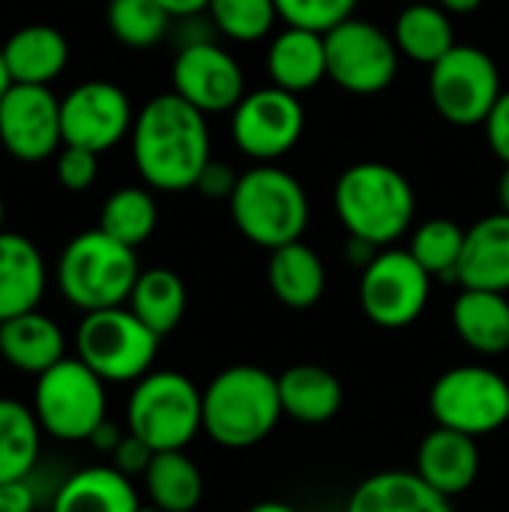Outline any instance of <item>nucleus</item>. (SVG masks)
Here are the masks:
<instances>
[{"label":"nucleus","mask_w":509,"mask_h":512,"mask_svg":"<svg viewBox=\"0 0 509 512\" xmlns=\"http://www.w3.org/2000/svg\"><path fill=\"white\" fill-rule=\"evenodd\" d=\"M126 429L156 453L186 450L204 429L201 390L183 372H147L126 402Z\"/></svg>","instance_id":"0eeeda50"},{"label":"nucleus","mask_w":509,"mask_h":512,"mask_svg":"<svg viewBox=\"0 0 509 512\" xmlns=\"http://www.w3.org/2000/svg\"><path fill=\"white\" fill-rule=\"evenodd\" d=\"M132 123V102L111 81H81L60 99V129L69 147L105 153L132 132Z\"/></svg>","instance_id":"4468645a"},{"label":"nucleus","mask_w":509,"mask_h":512,"mask_svg":"<svg viewBox=\"0 0 509 512\" xmlns=\"http://www.w3.org/2000/svg\"><path fill=\"white\" fill-rule=\"evenodd\" d=\"M3 219H6V207H3V198H0V231H3Z\"/></svg>","instance_id":"09e8293b"},{"label":"nucleus","mask_w":509,"mask_h":512,"mask_svg":"<svg viewBox=\"0 0 509 512\" xmlns=\"http://www.w3.org/2000/svg\"><path fill=\"white\" fill-rule=\"evenodd\" d=\"M33 414L57 441H90L108 420L105 381L78 357H63L48 372L36 375Z\"/></svg>","instance_id":"6e6552de"},{"label":"nucleus","mask_w":509,"mask_h":512,"mask_svg":"<svg viewBox=\"0 0 509 512\" xmlns=\"http://www.w3.org/2000/svg\"><path fill=\"white\" fill-rule=\"evenodd\" d=\"M345 512H453V504L417 471H381L351 492Z\"/></svg>","instance_id":"5701e85b"},{"label":"nucleus","mask_w":509,"mask_h":512,"mask_svg":"<svg viewBox=\"0 0 509 512\" xmlns=\"http://www.w3.org/2000/svg\"><path fill=\"white\" fill-rule=\"evenodd\" d=\"M486 138H489V147L492 153L509 165V90H504L495 102V108L489 111L486 117Z\"/></svg>","instance_id":"ea45409f"},{"label":"nucleus","mask_w":509,"mask_h":512,"mask_svg":"<svg viewBox=\"0 0 509 512\" xmlns=\"http://www.w3.org/2000/svg\"><path fill=\"white\" fill-rule=\"evenodd\" d=\"M159 336L129 309L84 312L75 330V357L84 360L105 384H135L153 372Z\"/></svg>","instance_id":"423d86ee"},{"label":"nucleus","mask_w":509,"mask_h":512,"mask_svg":"<svg viewBox=\"0 0 509 512\" xmlns=\"http://www.w3.org/2000/svg\"><path fill=\"white\" fill-rule=\"evenodd\" d=\"M237 180L240 174H234V168L228 162H219V159H210L207 168L201 171L195 189L210 198V201H231L234 189H237Z\"/></svg>","instance_id":"58836bf2"},{"label":"nucleus","mask_w":509,"mask_h":512,"mask_svg":"<svg viewBox=\"0 0 509 512\" xmlns=\"http://www.w3.org/2000/svg\"><path fill=\"white\" fill-rule=\"evenodd\" d=\"M441 9H447L450 15H471L483 6V0H435Z\"/></svg>","instance_id":"c03bdc74"},{"label":"nucleus","mask_w":509,"mask_h":512,"mask_svg":"<svg viewBox=\"0 0 509 512\" xmlns=\"http://www.w3.org/2000/svg\"><path fill=\"white\" fill-rule=\"evenodd\" d=\"M144 486L150 504L162 512H192L204 498V477L183 450L156 453L144 474Z\"/></svg>","instance_id":"c756f323"},{"label":"nucleus","mask_w":509,"mask_h":512,"mask_svg":"<svg viewBox=\"0 0 509 512\" xmlns=\"http://www.w3.org/2000/svg\"><path fill=\"white\" fill-rule=\"evenodd\" d=\"M171 18H192L210 9V0H156Z\"/></svg>","instance_id":"79ce46f5"},{"label":"nucleus","mask_w":509,"mask_h":512,"mask_svg":"<svg viewBox=\"0 0 509 512\" xmlns=\"http://www.w3.org/2000/svg\"><path fill=\"white\" fill-rule=\"evenodd\" d=\"M465 237H468V228H462L459 222H453L447 216H435L411 234L408 252L420 261V267L432 279L435 276L456 279L462 252H465Z\"/></svg>","instance_id":"473e14b6"},{"label":"nucleus","mask_w":509,"mask_h":512,"mask_svg":"<svg viewBox=\"0 0 509 512\" xmlns=\"http://www.w3.org/2000/svg\"><path fill=\"white\" fill-rule=\"evenodd\" d=\"M36 507H39V489L33 483V474L0 483V512H36Z\"/></svg>","instance_id":"a19ab883"},{"label":"nucleus","mask_w":509,"mask_h":512,"mask_svg":"<svg viewBox=\"0 0 509 512\" xmlns=\"http://www.w3.org/2000/svg\"><path fill=\"white\" fill-rule=\"evenodd\" d=\"M105 21L120 45L144 51L168 36L174 18L156 0H108Z\"/></svg>","instance_id":"72a5a7b5"},{"label":"nucleus","mask_w":509,"mask_h":512,"mask_svg":"<svg viewBox=\"0 0 509 512\" xmlns=\"http://www.w3.org/2000/svg\"><path fill=\"white\" fill-rule=\"evenodd\" d=\"M126 306L162 339L174 333L186 315V285L168 267L141 270Z\"/></svg>","instance_id":"c85d7f7f"},{"label":"nucleus","mask_w":509,"mask_h":512,"mask_svg":"<svg viewBox=\"0 0 509 512\" xmlns=\"http://www.w3.org/2000/svg\"><path fill=\"white\" fill-rule=\"evenodd\" d=\"M207 114L189 105L183 96H153L132 123V162L141 180L156 192L195 189L210 156Z\"/></svg>","instance_id":"f257e3e1"},{"label":"nucleus","mask_w":509,"mask_h":512,"mask_svg":"<svg viewBox=\"0 0 509 512\" xmlns=\"http://www.w3.org/2000/svg\"><path fill=\"white\" fill-rule=\"evenodd\" d=\"M267 282L276 300L288 309H312L327 288V270L321 255L303 240L285 243L270 252Z\"/></svg>","instance_id":"bb28decb"},{"label":"nucleus","mask_w":509,"mask_h":512,"mask_svg":"<svg viewBox=\"0 0 509 512\" xmlns=\"http://www.w3.org/2000/svg\"><path fill=\"white\" fill-rule=\"evenodd\" d=\"M0 147L18 162H45L63 147L60 99L48 84H9L0 99Z\"/></svg>","instance_id":"2eb2a0df"},{"label":"nucleus","mask_w":509,"mask_h":512,"mask_svg":"<svg viewBox=\"0 0 509 512\" xmlns=\"http://www.w3.org/2000/svg\"><path fill=\"white\" fill-rule=\"evenodd\" d=\"M417 474L438 489L441 495H447L450 501L456 495H465L477 477H480V447L477 438L447 429V426H435L417 450Z\"/></svg>","instance_id":"f3484780"},{"label":"nucleus","mask_w":509,"mask_h":512,"mask_svg":"<svg viewBox=\"0 0 509 512\" xmlns=\"http://www.w3.org/2000/svg\"><path fill=\"white\" fill-rule=\"evenodd\" d=\"M138 512H162V510H156V507L150 504V507H138Z\"/></svg>","instance_id":"8fccbe9b"},{"label":"nucleus","mask_w":509,"mask_h":512,"mask_svg":"<svg viewBox=\"0 0 509 512\" xmlns=\"http://www.w3.org/2000/svg\"><path fill=\"white\" fill-rule=\"evenodd\" d=\"M393 42H396L399 54L411 57L414 63H426V66H435L447 51H453L459 45L450 12L441 9L435 0L405 3V9L396 18V27H393Z\"/></svg>","instance_id":"cd10ccee"},{"label":"nucleus","mask_w":509,"mask_h":512,"mask_svg":"<svg viewBox=\"0 0 509 512\" xmlns=\"http://www.w3.org/2000/svg\"><path fill=\"white\" fill-rule=\"evenodd\" d=\"M429 411L438 426L492 435L509 423V381L489 366H453L432 384Z\"/></svg>","instance_id":"9d476101"},{"label":"nucleus","mask_w":509,"mask_h":512,"mask_svg":"<svg viewBox=\"0 0 509 512\" xmlns=\"http://www.w3.org/2000/svg\"><path fill=\"white\" fill-rule=\"evenodd\" d=\"M42 426L33 408L0 396V483L30 477L39 468Z\"/></svg>","instance_id":"7c9ffc66"},{"label":"nucleus","mask_w":509,"mask_h":512,"mask_svg":"<svg viewBox=\"0 0 509 512\" xmlns=\"http://www.w3.org/2000/svg\"><path fill=\"white\" fill-rule=\"evenodd\" d=\"M48 288V267L39 246L12 231H0V321L39 309Z\"/></svg>","instance_id":"a211bd4d"},{"label":"nucleus","mask_w":509,"mask_h":512,"mask_svg":"<svg viewBox=\"0 0 509 512\" xmlns=\"http://www.w3.org/2000/svg\"><path fill=\"white\" fill-rule=\"evenodd\" d=\"M207 15L210 24L234 42H258L279 21L276 0H210Z\"/></svg>","instance_id":"f704fd0d"},{"label":"nucleus","mask_w":509,"mask_h":512,"mask_svg":"<svg viewBox=\"0 0 509 512\" xmlns=\"http://www.w3.org/2000/svg\"><path fill=\"white\" fill-rule=\"evenodd\" d=\"M333 207L351 237L387 249L411 228L417 195L399 168L387 162H357L339 174Z\"/></svg>","instance_id":"f03ea898"},{"label":"nucleus","mask_w":509,"mask_h":512,"mask_svg":"<svg viewBox=\"0 0 509 512\" xmlns=\"http://www.w3.org/2000/svg\"><path fill=\"white\" fill-rule=\"evenodd\" d=\"M282 414L279 381L261 366H228L201 390L204 432L225 450L261 444Z\"/></svg>","instance_id":"7ed1b4c3"},{"label":"nucleus","mask_w":509,"mask_h":512,"mask_svg":"<svg viewBox=\"0 0 509 512\" xmlns=\"http://www.w3.org/2000/svg\"><path fill=\"white\" fill-rule=\"evenodd\" d=\"M9 84H12V78H9V69H6V60H3V48H0V99L9 90Z\"/></svg>","instance_id":"de8ad7c7"},{"label":"nucleus","mask_w":509,"mask_h":512,"mask_svg":"<svg viewBox=\"0 0 509 512\" xmlns=\"http://www.w3.org/2000/svg\"><path fill=\"white\" fill-rule=\"evenodd\" d=\"M54 174L57 183L69 192H84L96 183L99 174V153L84 150V147H69L63 144L57 150V162H54Z\"/></svg>","instance_id":"e433bc0d"},{"label":"nucleus","mask_w":509,"mask_h":512,"mask_svg":"<svg viewBox=\"0 0 509 512\" xmlns=\"http://www.w3.org/2000/svg\"><path fill=\"white\" fill-rule=\"evenodd\" d=\"M498 204H501V213L509 216V165H504L501 180H498Z\"/></svg>","instance_id":"a18cd8bd"},{"label":"nucleus","mask_w":509,"mask_h":512,"mask_svg":"<svg viewBox=\"0 0 509 512\" xmlns=\"http://www.w3.org/2000/svg\"><path fill=\"white\" fill-rule=\"evenodd\" d=\"M432 294V276L408 249H381L360 276V306L384 330L411 327Z\"/></svg>","instance_id":"f8f14e48"},{"label":"nucleus","mask_w":509,"mask_h":512,"mask_svg":"<svg viewBox=\"0 0 509 512\" xmlns=\"http://www.w3.org/2000/svg\"><path fill=\"white\" fill-rule=\"evenodd\" d=\"M123 435H126V432H120V426H114L111 420H105V423L90 435V444H93L96 450H102V453H108V456H111V453H114V447L123 441Z\"/></svg>","instance_id":"37998d69"},{"label":"nucleus","mask_w":509,"mask_h":512,"mask_svg":"<svg viewBox=\"0 0 509 512\" xmlns=\"http://www.w3.org/2000/svg\"><path fill=\"white\" fill-rule=\"evenodd\" d=\"M402 3H420V0H402Z\"/></svg>","instance_id":"3c124183"},{"label":"nucleus","mask_w":509,"mask_h":512,"mask_svg":"<svg viewBox=\"0 0 509 512\" xmlns=\"http://www.w3.org/2000/svg\"><path fill=\"white\" fill-rule=\"evenodd\" d=\"M171 84L177 96H183L204 114L234 111L237 102L246 96L240 63L213 39L180 45L171 63Z\"/></svg>","instance_id":"dca6fc26"},{"label":"nucleus","mask_w":509,"mask_h":512,"mask_svg":"<svg viewBox=\"0 0 509 512\" xmlns=\"http://www.w3.org/2000/svg\"><path fill=\"white\" fill-rule=\"evenodd\" d=\"M228 207L237 231L270 252L300 240L309 225V198L303 183L270 162L240 174Z\"/></svg>","instance_id":"39448f33"},{"label":"nucleus","mask_w":509,"mask_h":512,"mask_svg":"<svg viewBox=\"0 0 509 512\" xmlns=\"http://www.w3.org/2000/svg\"><path fill=\"white\" fill-rule=\"evenodd\" d=\"M501 93L498 63L477 45H456L429 66V99L450 126H483Z\"/></svg>","instance_id":"1a4fd4ad"},{"label":"nucleus","mask_w":509,"mask_h":512,"mask_svg":"<svg viewBox=\"0 0 509 512\" xmlns=\"http://www.w3.org/2000/svg\"><path fill=\"white\" fill-rule=\"evenodd\" d=\"M456 336L483 357H498L509 351V300L498 291L462 288L453 303Z\"/></svg>","instance_id":"a878e982"},{"label":"nucleus","mask_w":509,"mask_h":512,"mask_svg":"<svg viewBox=\"0 0 509 512\" xmlns=\"http://www.w3.org/2000/svg\"><path fill=\"white\" fill-rule=\"evenodd\" d=\"M156 222H159V207L156 198L150 195V186H120L105 198L99 213V228L132 249L150 240Z\"/></svg>","instance_id":"2f4dec72"},{"label":"nucleus","mask_w":509,"mask_h":512,"mask_svg":"<svg viewBox=\"0 0 509 512\" xmlns=\"http://www.w3.org/2000/svg\"><path fill=\"white\" fill-rule=\"evenodd\" d=\"M0 48L12 84H51L69 63V39L54 24H24Z\"/></svg>","instance_id":"4be33fe9"},{"label":"nucleus","mask_w":509,"mask_h":512,"mask_svg":"<svg viewBox=\"0 0 509 512\" xmlns=\"http://www.w3.org/2000/svg\"><path fill=\"white\" fill-rule=\"evenodd\" d=\"M0 357L24 375H42L66 357V336L39 309L0 321Z\"/></svg>","instance_id":"412c9836"},{"label":"nucleus","mask_w":509,"mask_h":512,"mask_svg":"<svg viewBox=\"0 0 509 512\" xmlns=\"http://www.w3.org/2000/svg\"><path fill=\"white\" fill-rule=\"evenodd\" d=\"M462 288L477 291H509V216L492 213L468 228L465 252L456 270Z\"/></svg>","instance_id":"6ab92c4d"},{"label":"nucleus","mask_w":509,"mask_h":512,"mask_svg":"<svg viewBox=\"0 0 509 512\" xmlns=\"http://www.w3.org/2000/svg\"><path fill=\"white\" fill-rule=\"evenodd\" d=\"M153 456H156V450L126 429L123 441H120V444L114 447V453H111V462H114V468H117L120 474H126V477L132 480V477H138V474H141V477L147 474Z\"/></svg>","instance_id":"4c0bfd02"},{"label":"nucleus","mask_w":509,"mask_h":512,"mask_svg":"<svg viewBox=\"0 0 509 512\" xmlns=\"http://www.w3.org/2000/svg\"><path fill=\"white\" fill-rule=\"evenodd\" d=\"M270 81L288 93H306L327 78V42L324 33L288 24L273 36L267 48Z\"/></svg>","instance_id":"aec40b11"},{"label":"nucleus","mask_w":509,"mask_h":512,"mask_svg":"<svg viewBox=\"0 0 509 512\" xmlns=\"http://www.w3.org/2000/svg\"><path fill=\"white\" fill-rule=\"evenodd\" d=\"M357 0H276L279 18L294 27H309L318 33L333 30L354 15Z\"/></svg>","instance_id":"c9c22d12"},{"label":"nucleus","mask_w":509,"mask_h":512,"mask_svg":"<svg viewBox=\"0 0 509 512\" xmlns=\"http://www.w3.org/2000/svg\"><path fill=\"white\" fill-rule=\"evenodd\" d=\"M276 381L282 411L303 426H324L342 411V381L318 363H297L285 369Z\"/></svg>","instance_id":"b1692460"},{"label":"nucleus","mask_w":509,"mask_h":512,"mask_svg":"<svg viewBox=\"0 0 509 512\" xmlns=\"http://www.w3.org/2000/svg\"><path fill=\"white\" fill-rule=\"evenodd\" d=\"M246 512H300V510H297V507H291V504H282V501H261V504L249 507Z\"/></svg>","instance_id":"49530a36"},{"label":"nucleus","mask_w":509,"mask_h":512,"mask_svg":"<svg viewBox=\"0 0 509 512\" xmlns=\"http://www.w3.org/2000/svg\"><path fill=\"white\" fill-rule=\"evenodd\" d=\"M327 42V78L354 93L375 96L387 90L399 72V48L387 30L366 18H345L324 33Z\"/></svg>","instance_id":"9b49d317"},{"label":"nucleus","mask_w":509,"mask_h":512,"mask_svg":"<svg viewBox=\"0 0 509 512\" xmlns=\"http://www.w3.org/2000/svg\"><path fill=\"white\" fill-rule=\"evenodd\" d=\"M141 267L132 246L108 237L102 228L75 234L57 258V288L81 312H99L129 303Z\"/></svg>","instance_id":"20e7f679"},{"label":"nucleus","mask_w":509,"mask_h":512,"mask_svg":"<svg viewBox=\"0 0 509 512\" xmlns=\"http://www.w3.org/2000/svg\"><path fill=\"white\" fill-rule=\"evenodd\" d=\"M138 507L132 480L114 465L75 471L51 495V512H138Z\"/></svg>","instance_id":"393cba45"},{"label":"nucleus","mask_w":509,"mask_h":512,"mask_svg":"<svg viewBox=\"0 0 509 512\" xmlns=\"http://www.w3.org/2000/svg\"><path fill=\"white\" fill-rule=\"evenodd\" d=\"M303 126L306 111L300 96L276 84L246 93L231 111V141L255 162H273L291 153L303 135Z\"/></svg>","instance_id":"ddd939ff"}]
</instances>
